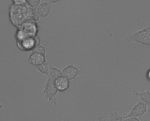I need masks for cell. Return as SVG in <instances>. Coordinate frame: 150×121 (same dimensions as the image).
Segmentation results:
<instances>
[{
	"label": "cell",
	"instance_id": "cell-1",
	"mask_svg": "<svg viewBox=\"0 0 150 121\" xmlns=\"http://www.w3.org/2000/svg\"><path fill=\"white\" fill-rule=\"evenodd\" d=\"M9 16L10 22L17 28L29 21H38L40 18L36 9L32 8L28 3L23 5L12 4L9 10Z\"/></svg>",
	"mask_w": 150,
	"mask_h": 121
},
{
	"label": "cell",
	"instance_id": "cell-2",
	"mask_svg": "<svg viewBox=\"0 0 150 121\" xmlns=\"http://www.w3.org/2000/svg\"><path fill=\"white\" fill-rule=\"evenodd\" d=\"M147 112V104L144 101L139 102L132 108L130 113L127 115L120 116L116 112H112L109 119L106 120H118V121H127V120H142L139 117L144 115Z\"/></svg>",
	"mask_w": 150,
	"mask_h": 121
},
{
	"label": "cell",
	"instance_id": "cell-3",
	"mask_svg": "<svg viewBox=\"0 0 150 121\" xmlns=\"http://www.w3.org/2000/svg\"><path fill=\"white\" fill-rule=\"evenodd\" d=\"M38 25L37 21H29L18 27L16 33V41H21L27 38H36L38 33Z\"/></svg>",
	"mask_w": 150,
	"mask_h": 121
},
{
	"label": "cell",
	"instance_id": "cell-4",
	"mask_svg": "<svg viewBox=\"0 0 150 121\" xmlns=\"http://www.w3.org/2000/svg\"><path fill=\"white\" fill-rule=\"evenodd\" d=\"M58 89L56 87L54 80L51 78L48 77V81L45 83V88L43 90V97L45 100L54 103V105H57V94L58 93Z\"/></svg>",
	"mask_w": 150,
	"mask_h": 121
},
{
	"label": "cell",
	"instance_id": "cell-5",
	"mask_svg": "<svg viewBox=\"0 0 150 121\" xmlns=\"http://www.w3.org/2000/svg\"><path fill=\"white\" fill-rule=\"evenodd\" d=\"M127 41H133V42L150 46V28L142 29L136 33L129 35Z\"/></svg>",
	"mask_w": 150,
	"mask_h": 121
},
{
	"label": "cell",
	"instance_id": "cell-6",
	"mask_svg": "<svg viewBox=\"0 0 150 121\" xmlns=\"http://www.w3.org/2000/svg\"><path fill=\"white\" fill-rule=\"evenodd\" d=\"M40 42V39L36 37V38H27L22 40L21 41H17L16 45L17 47L20 50L23 51H32L35 46Z\"/></svg>",
	"mask_w": 150,
	"mask_h": 121
},
{
	"label": "cell",
	"instance_id": "cell-7",
	"mask_svg": "<svg viewBox=\"0 0 150 121\" xmlns=\"http://www.w3.org/2000/svg\"><path fill=\"white\" fill-rule=\"evenodd\" d=\"M81 68H79L74 65H69L62 70L63 75L70 81L73 80L81 73Z\"/></svg>",
	"mask_w": 150,
	"mask_h": 121
},
{
	"label": "cell",
	"instance_id": "cell-8",
	"mask_svg": "<svg viewBox=\"0 0 150 121\" xmlns=\"http://www.w3.org/2000/svg\"><path fill=\"white\" fill-rule=\"evenodd\" d=\"M45 61H46V59H45V55L42 54H39V53L32 52V54L29 57L28 63L30 65H32L35 67H36V66L42 64Z\"/></svg>",
	"mask_w": 150,
	"mask_h": 121
},
{
	"label": "cell",
	"instance_id": "cell-9",
	"mask_svg": "<svg viewBox=\"0 0 150 121\" xmlns=\"http://www.w3.org/2000/svg\"><path fill=\"white\" fill-rule=\"evenodd\" d=\"M54 83L58 90L60 92H64L70 88V80L64 75L54 80Z\"/></svg>",
	"mask_w": 150,
	"mask_h": 121
},
{
	"label": "cell",
	"instance_id": "cell-10",
	"mask_svg": "<svg viewBox=\"0 0 150 121\" xmlns=\"http://www.w3.org/2000/svg\"><path fill=\"white\" fill-rule=\"evenodd\" d=\"M36 12L40 17L45 18L51 12V5L48 2H42L37 7Z\"/></svg>",
	"mask_w": 150,
	"mask_h": 121
},
{
	"label": "cell",
	"instance_id": "cell-11",
	"mask_svg": "<svg viewBox=\"0 0 150 121\" xmlns=\"http://www.w3.org/2000/svg\"><path fill=\"white\" fill-rule=\"evenodd\" d=\"M133 95L134 96L140 98V100H142L146 104L150 103V89L147 91H142L141 93L137 92L136 90H133Z\"/></svg>",
	"mask_w": 150,
	"mask_h": 121
},
{
	"label": "cell",
	"instance_id": "cell-12",
	"mask_svg": "<svg viewBox=\"0 0 150 121\" xmlns=\"http://www.w3.org/2000/svg\"><path fill=\"white\" fill-rule=\"evenodd\" d=\"M50 67H51V65L48 63L47 61L44 62L42 64L40 65L36 66V69L43 75H46L48 76L50 73Z\"/></svg>",
	"mask_w": 150,
	"mask_h": 121
},
{
	"label": "cell",
	"instance_id": "cell-13",
	"mask_svg": "<svg viewBox=\"0 0 150 121\" xmlns=\"http://www.w3.org/2000/svg\"><path fill=\"white\" fill-rule=\"evenodd\" d=\"M63 76V72L60 69L54 67V66L51 65L50 67V73L48 75V77L51 78L54 80H56L57 78L60 77V76Z\"/></svg>",
	"mask_w": 150,
	"mask_h": 121
},
{
	"label": "cell",
	"instance_id": "cell-14",
	"mask_svg": "<svg viewBox=\"0 0 150 121\" xmlns=\"http://www.w3.org/2000/svg\"><path fill=\"white\" fill-rule=\"evenodd\" d=\"M32 52L39 53V54H42L45 56V54H46V49H45V48L44 47V46L42 45V44L39 42L36 46H35V47L34 48V49L32 50Z\"/></svg>",
	"mask_w": 150,
	"mask_h": 121
},
{
	"label": "cell",
	"instance_id": "cell-15",
	"mask_svg": "<svg viewBox=\"0 0 150 121\" xmlns=\"http://www.w3.org/2000/svg\"><path fill=\"white\" fill-rule=\"evenodd\" d=\"M27 3L34 9H37V7L40 4V0H27Z\"/></svg>",
	"mask_w": 150,
	"mask_h": 121
},
{
	"label": "cell",
	"instance_id": "cell-16",
	"mask_svg": "<svg viewBox=\"0 0 150 121\" xmlns=\"http://www.w3.org/2000/svg\"><path fill=\"white\" fill-rule=\"evenodd\" d=\"M13 4L16 5H23L27 4V0H13Z\"/></svg>",
	"mask_w": 150,
	"mask_h": 121
},
{
	"label": "cell",
	"instance_id": "cell-17",
	"mask_svg": "<svg viewBox=\"0 0 150 121\" xmlns=\"http://www.w3.org/2000/svg\"><path fill=\"white\" fill-rule=\"evenodd\" d=\"M146 78H147L148 80L150 82V69H149L147 71V73H146Z\"/></svg>",
	"mask_w": 150,
	"mask_h": 121
},
{
	"label": "cell",
	"instance_id": "cell-18",
	"mask_svg": "<svg viewBox=\"0 0 150 121\" xmlns=\"http://www.w3.org/2000/svg\"><path fill=\"white\" fill-rule=\"evenodd\" d=\"M147 104V112H150V103H148Z\"/></svg>",
	"mask_w": 150,
	"mask_h": 121
},
{
	"label": "cell",
	"instance_id": "cell-19",
	"mask_svg": "<svg viewBox=\"0 0 150 121\" xmlns=\"http://www.w3.org/2000/svg\"><path fill=\"white\" fill-rule=\"evenodd\" d=\"M51 1H52V2H54V3H55V2H57V1H59L60 0H51Z\"/></svg>",
	"mask_w": 150,
	"mask_h": 121
},
{
	"label": "cell",
	"instance_id": "cell-20",
	"mask_svg": "<svg viewBox=\"0 0 150 121\" xmlns=\"http://www.w3.org/2000/svg\"><path fill=\"white\" fill-rule=\"evenodd\" d=\"M3 108V105L1 104V102H0V109H2Z\"/></svg>",
	"mask_w": 150,
	"mask_h": 121
}]
</instances>
